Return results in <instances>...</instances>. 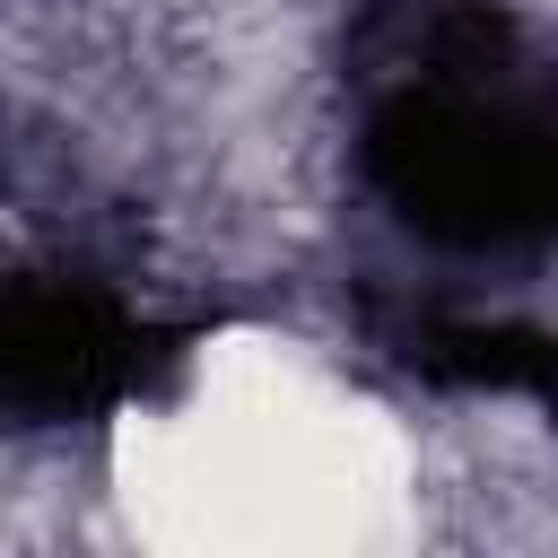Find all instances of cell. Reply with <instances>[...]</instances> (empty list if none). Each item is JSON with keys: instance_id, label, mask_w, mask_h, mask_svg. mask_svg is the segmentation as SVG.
I'll use <instances>...</instances> for the list:
<instances>
[{"instance_id": "1", "label": "cell", "mask_w": 558, "mask_h": 558, "mask_svg": "<svg viewBox=\"0 0 558 558\" xmlns=\"http://www.w3.org/2000/svg\"><path fill=\"white\" fill-rule=\"evenodd\" d=\"M113 506L174 558H375L418 532V453L349 366L244 323L113 418Z\"/></svg>"}]
</instances>
